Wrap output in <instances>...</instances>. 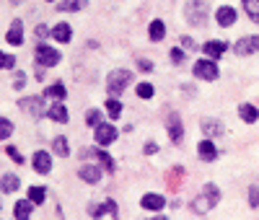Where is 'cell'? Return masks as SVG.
<instances>
[{
	"instance_id": "cell-21",
	"label": "cell",
	"mask_w": 259,
	"mask_h": 220,
	"mask_svg": "<svg viewBox=\"0 0 259 220\" xmlns=\"http://www.w3.org/2000/svg\"><path fill=\"white\" fill-rule=\"evenodd\" d=\"M223 52H226V42H207L205 44V54L210 60H218Z\"/></svg>"
},
{
	"instance_id": "cell-24",
	"label": "cell",
	"mask_w": 259,
	"mask_h": 220,
	"mask_svg": "<svg viewBox=\"0 0 259 220\" xmlns=\"http://www.w3.org/2000/svg\"><path fill=\"white\" fill-rule=\"evenodd\" d=\"M148 34H151V39H153V42H161V39H163V34H166L163 21H153V24H151V29H148Z\"/></svg>"
},
{
	"instance_id": "cell-10",
	"label": "cell",
	"mask_w": 259,
	"mask_h": 220,
	"mask_svg": "<svg viewBox=\"0 0 259 220\" xmlns=\"http://www.w3.org/2000/svg\"><path fill=\"white\" fill-rule=\"evenodd\" d=\"M78 176L86 181V184H99V181H101V171L96 166H91V163H83V166L78 169Z\"/></svg>"
},
{
	"instance_id": "cell-8",
	"label": "cell",
	"mask_w": 259,
	"mask_h": 220,
	"mask_svg": "<svg viewBox=\"0 0 259 220\" xmlns=\"http://www.w3.org/2000/svg\"><path fill=\"white\" fill-rule=\"evenodd\" d=\"M166 130H169V135H171V140H174V143H181V137H184L181 117L171 112V114H169V119H166Z\"/></svg>"
},
{
	"instance_id": "cell-18",
	"label": "cell",
	"mask_w": 259,
	"mask_h": 220,
	"mask_svg": "<svg viewBox=\"0 0 259 220\" xmlns=\"http://www.w3.org/2000/svg\"><path fill=\"white\" fill-rule=\"evenodd\" d=\"M52 36H54V39H57V42L68 44V42L73 39V29H70L68 24H57V26H54V29H52Z\"/></svg>"
},
{
	"instance_id": "cell-41",
	"label": "cell",
	"mask_w": 259,
	"mask_h": 220,
	"mask_svg": "<svg viewBox=\"0 0 259 220\" xmlns=\"http://www.w3.org/2000/svg\"><path fill=\"white\" fill-rule=\"evenodd\" d=\"M140 68H143V70H153V62H148V60H140Z\"/></svg>"
},
{
	"instance_id": "cell-36",
	"label": "cell",
	"mask_w": 259,
	"mask_h": 220,
	"mask_svg": "<svg viewBox=\"0 0 259 220\" xmlns=\"http://www.w3.org/2000/svg\"><path fill=\"white\" fill-rule=\"evenodd\" d=\"M5 150H8V155H11V158H13L16 163H24V158H21V153H18V150L13 148V145H8V148H5Z\"/></svg>"
},
{
	"instance_id": "cell-17",
	"label": "cell",
	"mask_w": 259,
	"mask_h": 220,
	"mask_svg": "<svg viewBox=\"0 0 259 220\" xmlns=\"http://www.w3.org/2000/svg\"><path fill=\"white\" fill-rule=\"evenodd\" d=\"M140 205H143L145 210H163V207H166V199H163L161 195H145V197L140 199Z\"/></svg>"
},
{
	"instance_id": "cell-12",
	"label": "cell",
	"mask_w": 259,
	"mask_h": 220,
	"mask_svg": "<svg viewBox=\"0 0 259 220\" xmlns=\"http://www.w3.org/2000/svg\"><path fill=\"white\" fill-rule=\"evenodd\" d=\"M202 132H205L207 140L210 137H220L223 135V122H218V119H202Z\"/></svg>"
},
{
	"instance_id": "cell-2",
	"label": "cell",
	"mask_w": 259,
	"mask_h": 220,
	"mask_svg": "<svg viewBox=\"0 0 259 220\" xmlns=\"http://www.w3.org/2000/svg\"><path fill=\"white\" fill-rule=\"evenodd\" d=\"M132 80V75H130V70H114V73H109V80H106V91H109V96L117 98L119 94L125 91V86Z\"/></svg>"
},
{
	"instance_id": "cell-37",
	"label": "cell",
	"mask_w": 259,
	"mask_h": 220,
	"mask_svg": "<svg viewBox=\"0 0 259 220\" xmlns=\"http://www.w3.org/2000/svg\"><path fill=\"white\" fill-rule=\"evenodd\" d=\"M171 60H174V62H181V60H184V52H181V49H171Z\"/></svg>"
},
{
	"instance_id": "cell-20",
	"label": "cell",
	"mask_w": 259,
	"mask_h": 220,
	"mask_svg": "<svg viewBox=\"0 0 259 220\" xmlns=\"http://www.w3.org/2000/svg\"><path fill=\"white\" fill-rule=\"evenodd\" d=\"M52 119H54V122H68V119H70V114H68V109H65L62 106V101H57V104H54V106H50V112H47Z\"/></svg>"
},
{
	"instance_id": "cell-22",
	"label": "cell",
	"mask_w": 259,
	"mask_h": 220,
	"mask_svg": "<svg viewBox=\"0 0 259 220\" xmlns=\"http://www.w3.org/2000/svg\"><path fill=\"white\" fill-rule=\"evenodd\" d=\"M3 195H11V192H16L18 189V176L16 173H3Z\"/></svg>"
},
{
	"instance_id": "cell-30",
	"label": "cell",
	"mask_w": 259,
	"mask_h": 220,
	"mask_svg": "<svg viewBox=\"0 0 259 220\" xmlns=\"http://www.w3.org/2000/svg\"><path fill=\"white\" fill-rule=\"evenodd\" d=\"M135 94L140 96V98H153V94H155V91H153V86H151V83H137Z\"/></svg>"
},
{
	"instance_id": "cell-13",
	"label": "cell",
	"mask_w": 259,
	"mask_h": 220,
	"mask_svg": "<svg viewBox=\"0 0 259 220\" xmlns=\"http://www.w3.org/2000/svg\"><path fill=\"white\" fill-rule=\"evenodd\" d=\"M8 42H11L13 47H18V44L24 42V24L18 21V18L11 24V29H8Z\"/></svg>"
},
{
	"instance_id": "cell-19",
	"label": "cell",
	"mask_w": 259,
	"mask_h": 220,
	"mask_svg": "<svg viewBox=\"0 0 259 220\" xmlns=\"http://www.w3.org/2000/svg\"><path fill=\"white\" fill-rule=\"evenodd\" d=\"M31 207H34V202H26V199H18V202H16V207H13L16 220H29V215H31Z\"/></svg>"
},
{
	"instance_id": "cell-1",
	"label": "cell",
	"mask_w": 259,
	"mask_h": 220,
	"mask_svg": "<svg viewBox=\"0 0 259 220\" xmlns=\"http://www.w3.org/2000/svg\"><path fill=\"white\" fill-rule=\"evenodd\" d=\"M218 199H220V189L215 184H205V187H202V195L192 202V210H194V213H200V215H205L210 207L218 205Z\"/></svg>"
},
{
	"instance_id": "cell-29",
	"label": "cell",
	"mask_w": 259,
	"mask_h": 220,
	"mask_svg": "<svg viewBox=\"0 0 259 220\" xmlns=\"http://www.w3.org/2000/svg\"><path fill=\"white\" fill-rule=\"evenodd\" d=\"M86 124H91V127L104 124V122H101V112H99V109H88V112H86Z\"/></svg>"
},
{
	"instance_id": "cell-14",
	"label": "cell",
	"mask_w": 259,
	"mask_h": 220,
	"mask_svg": "<svg viewBox=\"0 0 259 220\" xmlns=\"http://www.w3.org/2000/svg\"><path fill=\"white\" fill-rule=\"evenodd\" d=\"M215 18H218L220 26H231L236 21V11L231 5H223V8H218V11H215Z\"/></svg>"
},
{
	"instance_id": "cell-40",
	"label": "cell",
	"mask_w": 259,
	"mask_h": 220,
	"mask_svg": "<svg viewBox=\"0 0 259 220\" xmlns=\"http://www.w3.org/2000/svg\"><path fill=\"white\" fill-rule=\"evenodd\" d=\"M181 44H184V47H192V49H194V39H189V36H184Z\"/></svg>"
},
{
	"instance_id": "cell-42",
	"label": "cell",
	"mask_w": 259,
	"mask_h": 220,
	"mask_svg": "<svg viewBox=\"0 0 259 220\" xmlns=\"http://www.w3.org/2000/svg\"><path fill=\"white\" fill-rule=\"evenodd\" d=\"M153 220H166V218H153Z\"/></svg>"
},
{
	"instance_id": "cell-9",
	"label": "cell",
	"mask_w": 259,
	"mask_h": 220,
	"mask_svg": "<svg viewBox=\"0 0 259 220\" xmlns=\"http://www.w3.org/2000/svg\"><path fill=\"white\" fill-rule=\"evenodd\" d=\"M259 49V36H244L233 44V52L236 54H254Z\"/></svg>"
},
{
	"instance_id": "cell-27",
	"label": "cell",
	"mask_w": 259,
	"mask_h": 220,
	"mask_svg": "<svg viewBox=\"0 0 259 220\" xmlns=\"http://www.w3.org/2000/svg\"><path fill=\"white\" fill-rule=\"evenodd\" d=\"M244 8L252 21H259V0H244Z\"/></svg>"
},
{
	"instance_id": "cell-43",
	"label": "cell",
	"mask_w": 259,
	"mask_h": 220,
	"mask_svg": "<svg viewBox=\"0 0 259 220\" xmlns=\"http://www.w3.org/2000/svg\"><path fill=\"white\" fill-rule=\"evenodd\" d=\"M47 3H52V0H47Z\"/></svg>"
},
{
	"instance_id": "cell-35",
	"label": "cell",
	"mask_w": 259,
	"mask_h": 220,
	"mask_svg": "<svg viewBox=\"0 0 259 220\" xmlns=\"http://www.w3.org/2000/svg\"><path fill=\"white\" fill-rule=\"evenodd\" d=\"M249 205L259 207V187H249Z\"/></svg>"
},
{
	"instance_id": "cell-28",
	"label": "cell",
	"mask_w": 259,
	"mask_h": 220,
	"mask_svg": "<svg viewBox=\"0 0 259 220\" xmlns=\"http://www.w3.org/2000/svg\"><path fill=\"white\" fill-rule=\"evenodd\" d=\"M52 148H54V153H60V155H68V150H70V145H68V137H54Z\"/></svg>"
},
{
	"instance_id": "cell-15",
	"label": "cell",
	"mask_w": 259,
	"mask_h": 220,
	"mask_svg": "<svg viewBox=\"0 0 259 220\" xmlns=\"http://www.w3.org/2000/svg\"><path fill=\"white\" fill-rule=\"evenodd\" d=\"M238 117H241L246 124H254L259 119V112H257L254 104H241V106H238Z\"/></svg>"
},
{
	"instance_id": "cell-32",
	"label": "cell",
	"mask_w": 259,
	"mask_h": 220,
	"mask_svg": "<svg viewBox=\"0 0 259 220\" xmlns=\"http://www.w3.org/2000/svg\"><path fill=\"white\" fill-rule=\"evenodd\" d=\"M29 202H34V205L44 202V189H42V187H31V189H29Z\"/></svg>"
},
{
	"instance_id": "cell-26",
	"label": "cell",
	"mask_w": 259,
	"mask_h": 220,
	"mask_svg": "<svg viewBox=\"0 0 259 220\" xmlns=\"http://www.w3.org/2000/svg\"><path fill=\"white\" fill-rule=\"evenodd\" d=\"M106 114H109V119H117L119 114H122V104H119L117 98H109L106 101Z\"/></svg>"
},
{
	"instance_id": "cell-4",
	"label": "cell",
	"mask_w": 259,
	"mask_h": 220,
	"mask_svg": "<svg viewBox=\"0 0 259 220\" xmlns=\"http://www.w3.org/2000/svg\"><path fill=\"white\" fill-rule=\"evenodd\" d=\"M194 75L202 80H215L218 78V65L212 60H200L194 62Z\"/></svg>"
},
{
	"instance_id": "cell-39",
	"label": "cell",
	"mask_w": 259,
	"mask_h": 220,
	"mask_svg": "<svg viewBox=\"0 0 259 220\" xmlns=\"http://www.w3.org/2000/svg\"><path fill=\"white\" fill-rule=\"evenodd\" d=\"M148 155H151V153H155V150H158V145H155V143H145V148H143Z\"/></svg>"
},
{
	"instance_id": "cell-33",
	"label": "cell",
	"mask_w": 259,
	"mask_h": 220,
	"mask_svg": "<svg viewBox=\"0 0 259 220\" xmlns=\"http://www.w3.org/2000/svg\"><path fill=\"white\" fill-rule=\"evenodd\" d=\"M13 65H16V57H13V54L0 52V68H3V70H11Z\"/></svg>"
},
{
	"instance_id": "cell-34",
	"label": "cell",
	"mask_w": 259,
	"mask_h": 220,
	"mask_svg": "<svg viewBox=\"0 0 259 220\" xmlns=\"http://www.w3.org/2000/svg\"><path fill=\"white\" fill-rule=\"evenodd\" d=\"M11 132H13V124L3 117V119H0V137L5 140V137H11Z\"/></svg>"
},
{
	"instance_id": "cell-25",
	"label": "cell",
	"mask_w": 259,
	"mask_h": 220,
	"mask_svg": "<svg viewBox=\"0 0 259 220\" xmlns=\"http://www.w3.org/2000/svg\"><path fill=\"white\" fill-rule=\"evenodd\" d=\"M88 5V0H65V3H60V11L65 13V11H80V8H86Z\"/></svg>"
},
{
	"instance_id": "cell-11",
	"label": "cell",
	"mask_w": 259,
	"mask_h": 220,
	"mask_svg": "<svg viewBox=\"0 0 259 220\" xmlns=\"http://www.w3.org/2000/svg\"><path fill=\"white\" fill-rule=\"evenodd\" d=\"M34 169H36V173H50V171H52V158H50V153L36 150V153H34Z\"/></svg>"
},
{
	"instance_id": "cell-31",
	"label": "cell",
	"mask_w": 259,
	"mask_h": 220,
	"mask_svg": "<svg viewBox=\"0 0 259 220\" xmlns=\"http://www.w3.org/2000/svg\"><path fill=\"white\" fill-rule=\"evenodd\" d=\"M86 155H96V158H101V163H104V169L114 171V163H112V158H109L106 153H99V150H86Z\"/></svg>"
},
{
	"instance_id": "cell-23",
	"label": "cell",
	"mask_w": 259,
	"mask_h": 220,
	"mask_svg": "<svg viewBox=\"0 0 259 220\" xmlns=\"http://www.w3.org/2000/svg\"><path fill=\"white\" fill-rule=\"evenodd\" d=\"M44 96L54 98V101H62V98L68 96V94H65V86H62V83H54V86H50L47 91H44Z\"/></svg>"
},
{
	"instance_id": "cell-5",
	"label": "cell",
	"mask_w": 259,
	"mask_h": 220,
	"mask_svg": "<svg viewBox=\"0 0 259 220\" xmlns=\"http://www.w3.org/2000/svg\"><path fill=\"white\" fill-rule=\"evenodd\" d=\"M117 140V127L114 124H109V122H104V124H99L96 127V145H112Z\"/></svg>"
},
{
	"instance_id": "cell-7",
	"label": "cell",
	"mask_w": 259,
	"mask_h": 220,
	"mask_svg": "<svg viewBox=\"0 0 259 220\" xmlns=\"http://www.w3.org/2000/svg\"><path fill=\"white\" fill-rule=\"evenodd\" d=\"M205 3L202 0H192V3L187 5V18L194 24V26H200V24H205Z\"/></svg>"
},
{
	"instance_id": "cell-3",
	"label": "cell",
	"mask_w": 259,
	"mask_h": 220,
	"mask_svg": "<svg viewBox=\"0 0 259 220\" xmlns=\"http://www.w3.org/2000/svg\"><path fill=\"white\" fill-rule=\"evenodd\" d=\"M21 109H26L31 117H42L44 112H50L47 104H44V96H26V98H21Z\"/></svg>"
},
{
	"instance_id": "cell-6",
	"label": "cell",
	"mask_w": 259,
	"mask_h": 220,
	"mask_svg": "<svg viewBox=\"0 0 259 220\" xmlns=\"http://www.w3.org/2000/svg\"><path fill=\"white\" fill-rule=\"evenodd\" d=\"M36 62H39V65L52 68V65H57V62H60V52L42 44V47H36Z\"/></svg>"
},
{
	"instance_id": "cell-16",
	"label": "cell",
	"mask_w": 259,
	"mask_h": 220,
	"mask_svg": "<svg viewBox=\"0 0 259 220\" xmlns=\"http://www.w3.org/2000/svg\"><path fill=\"white\" fill-rule=\"evenodd\" d=\"M197 153H200V158H202V161H215V155H218V150H215V145H212V140H202V143L197 145Z\"/></svg>"
},
{
	"instance_id": "cell-38",
	"label": "cell",
	"mask_w": 259,
	"mask_h": 220,
	"mask_svg": "<svg viewBox=\"0 0 259 220\" xmlns=\"http://www.w3.org/2000/svg\"><path fill=\"white\" fill-rule=\"evenodd\" d=\"M47 34H52V31H50L44 24H39V26H36V36H47Z\"/></svg>"
}]
</instances>
